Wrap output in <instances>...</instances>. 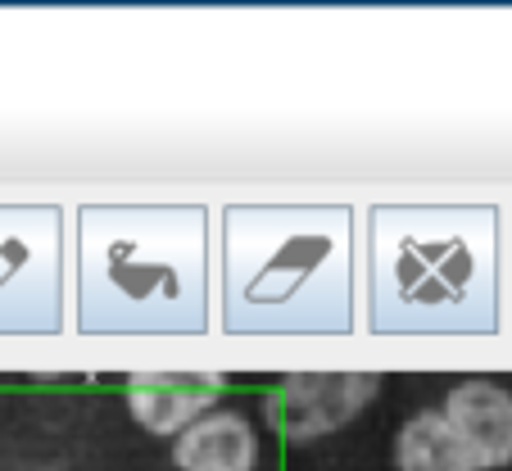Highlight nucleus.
Masks as SVG:
<instances>
[{
	"instance_id": "5",
	"label": "nucleus",
	"mask_w": 512,
	"mask_h": 471,
	"mask_svg": "<svg viewBox=\"0 0 512 471\" xmlns=\"http://www.w3.org/2000/svg\"><path fill=\"white\" fill-rule=\"evenodd\" d=\"M227 390L213 372H136L127 381V408L155 435H182L204 417V408L218 404Z\"/></svg>"
},
{
	"instance_id": "3",
	"label": "nucleus",
	"mask_w": 512,
	"mask_h": 471,
	"mask_svg": "<svg viewBox=\"0 0 512 471\" xmlns=\"http://www.w3.org/2000/svg\"><path fill=\"white\" fill-rule=\"evenodd\" d=\"M78 327L91 336L209 327V213L200 204H87L78 213Z\"/></svg>"
},
{
	"instance_id": "2",
	"label": "nucleus",
	"mask_w": 512,
	"mask_h": 471,
	"mask_svg": "<svg viewBox=\"0 0 512 471\" xmlns=\"http://www.w3.org/2000/svg\"><path fill=\"white\" fill-rule=\"evenodd\" d=\"M223 327L232 336L354 327V213L345 204H232L223 213Z\"/></svg>"
},
{
	"instance_id": "8",
	"label": "nucleus",
	"mask_w": 512,
	"mask_h": 471,
	"mask_svg": "<svg viewBox=\"0 0 512 471\" xmlns=\"http://www.w3.org/2000/svg\"><path fill=\"white\" fill-rule=\"evenodd\" d=\"M399 471H481L463 435L445 413H417L399 426L395 440Z\"/></svg>"
},
{
	"instance_id": "7",
	"label": "nucleus",
	"mask_w": 512,
	"mask_h": 471,
	"mask_svg": "<svg viewBox=\"0 0 512 471\" xmlns=\"http://www.w3.org/2000/svg\"><path fill=\"white\" fill-rule=\"evenodd\" d=\"M259 440L254 426L241 413H204L195 426H186L173 444V462L182 471H254Z\"/></svg>"
},
{
	"instance_id": "1",
	"label": "nucleus",
	"mask_w": 512,
	"mask_h": 471,
	"mask_svg": "<svg viewBox=\"0 0 512 471\" xmlns=\"http://www.w3.org/2000/svg\"><path fill=\"white\" fill-rule=\"evenodd\" d=\"M368 327L377 336L499 331V209L490 204L372 209Z\"/></svg>"
},
{
	"instance_id": "6",
	"label": "nucleus",
	"mask_w": 512,
	"mask_h": 471,
	"mask_svg": "<svg viewBox=\"0 0 512 471\" xmlns=\"http://www.w3.org/2000/svg\"><path fill=\"white\" fill-rule=\"evenodd\" d=\"M445 417L476 467H508L512 462V395L494 381H458L445 399Z\"/></svg>"
},
{
	"instance_id": "4",
	"label": "nucleus",
	"mask_w": 512,
	"mask_h": 471,
	"mask_svg": "<svg viewBox=\"0 0 512 471\" xmlns=\"http://www.w3.org/2000/svg\"><path fill=\"white\" fill-rule=\"evenodd\" d=\"M377 372H290L263 399L268 426L290 444H309L349 426L377 399Z\"/></svg>"
}]
</instances>
